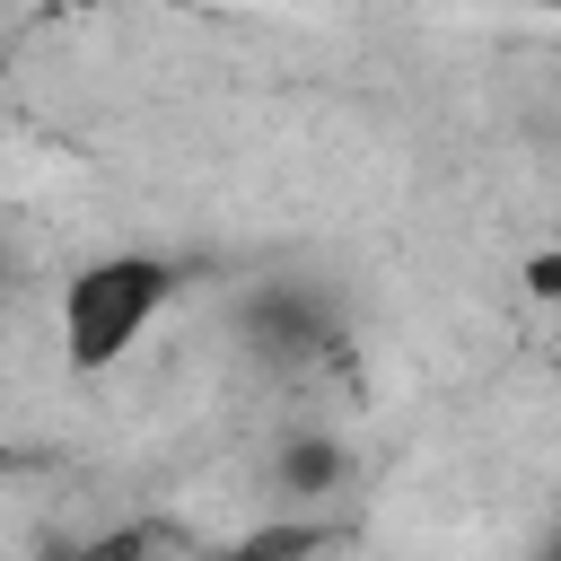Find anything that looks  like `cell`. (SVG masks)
<instances>
[{
	"label": "cell",
	"instance_id": "2",
	"mask_svg": "<svg viewBox=\"0 0 561 561\" xmlns=\"http://www.w3.org/2000/svg\"><path fill=\"white\" fill-rule=\"evenodd\" d=\"M333 473H342V456H333L324 438H298V447L280 456V482H289V491H333Z\"/></svg>",
	"mask_w": 561,
	"mask_h": 561
},
{
	"label": "cell",
	"instance_id": "1",
	"mask_svg": "<svg viewBox=\"0 0 561 561\" xmlns=\"http://www.w3.org/2000/svg\"><path fill=\"white\" fill-rule=\"evenodd\" d=\"M167 298H175V263H167V254L123 245V254L79 263V272L61 280V351H70V368H79V377H105V368L167 316Z\"/></svg>",
	"mask_w": 561,
	"mask_h": 561
},
{
	"label": "cell",
	"instance_id": "3",
	"mask_svg": "<svg viewBox=\"0 0 561 561\" xmlns=\"http://www.w3.org/2000/svg\"><path fill=\"white\" fill-rule=\"evenodd\" d=\"M61 9H114V0H61Z\"/></svg>",
	"mask_w": 561,
	"mask_h": 561
}]
</instances>
